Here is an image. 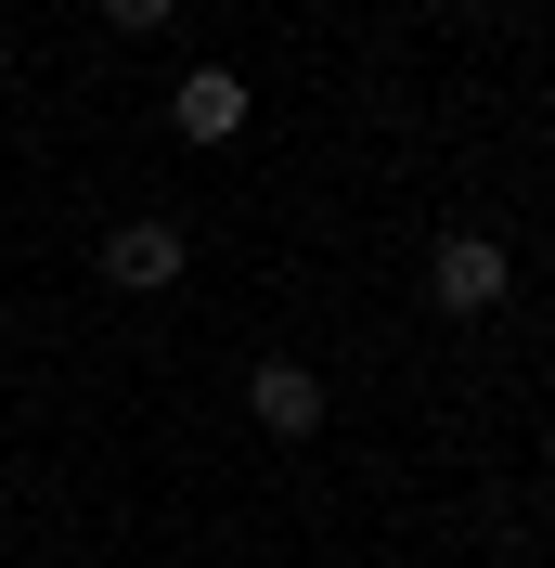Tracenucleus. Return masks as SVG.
Masks as SVG:
<instances>
[{
  "label": "nucleus",
  "instance_id": "f03ea898",
  "mask_svg": "<svg viewBox=\"0 0 555 568\" xmlns=\"http://www.w3.org/2000/svg\"><path fill=\"white\" fill-rule=\"evenodd\" d=\"M181 220H117L104 233V284H130V297H155V284H181Z\"/></svg>",
  "mask_w": 555,
  "mask_h": 568
},
{
  "label": "nucleus",
  "instance_id": "20e7f679",
  "mask_svg": "<svg viewBox=\"0 0 555 568\" xmlns=\"http://www.w3.org/2000/svg\"><path fill=\"white\" fill-rule=\"evenodd\" d=\"M169 130H181V142H233V130H245V78H233V65H194V78L169 91Z\"/></svg>",
  "mask_w": 555,
  "mask_h": 568
},
{
  "label": "nucleus",
  "instance_id": "39448f33",
  "mask_svg": "<svg viewBox=\"0 0 555 568\" xmlns=\"http://www.w3.org/2000/svg\"><path fill=\"white\" fill-rule=\"evenodd\" d=\"M169 13H181V0H104V27H117V39H155Z\"/></svg>",
  "mask_w": 555,
  "mask_h": 568
},
{
  "label": "nucleus",
  "instance_id": "7ed1b4c3",
  "mask_svg": "<svg viewBox=\"0 0 555 568\" xmlns=\"http://www.w3.org/2000/svg\"><path fill=\"white\" fill-rule=\"evenodd\" d=\"M245 414L272 426V439H311L323 426V375L311 362H259V375H245Z\"/></svg>",
  "mask_w": 555,
  "mask_h": 568
},
{
  "label": "nucleus",
  "instance_id": "f257e3e1",
  "mask_svg": "<svg viewBox=\"0 0 555 568\" xmlns=\"http://www.w3.org/2000/svg\"><path fill=\"white\" fill-rule=\"evenodd\" d=\"M426 297H440L452 323L504 311V297H517V246H504V233H440V246H426Z\"/></svg>",
  "mask_w": 555,
  "mask_h": 568
}]
</instances>
